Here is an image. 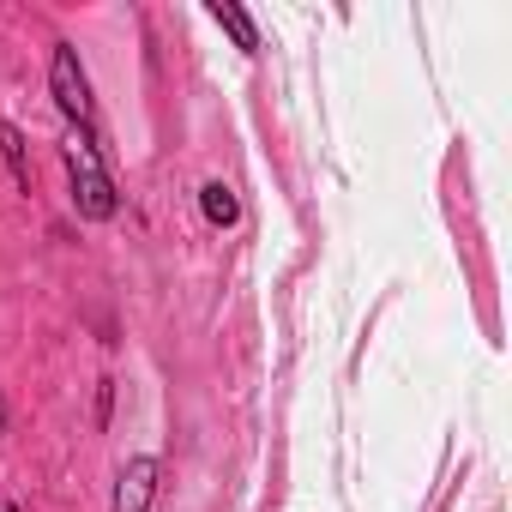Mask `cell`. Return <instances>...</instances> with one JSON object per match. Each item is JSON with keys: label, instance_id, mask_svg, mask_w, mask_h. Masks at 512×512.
Segmentation results:
<instances>
[{"label": "cell", "instance_id": "cell-1", "mask_svg": "<svg viewBox=\"0 0 512 512\" xmlns=\"http://www.w3.org/2000/svg\"><path fill=\"white\" fill-rule=\"evenodd\" d=\"M67 169H73V199H79V211H85V217H109V211H115V181H109V169H103V157H97V145H91L85 133L67 139Z\"/></svg>", "mask_w": 512, "mask_h": 512}, {"label": "cell", "instance_id": "cell-2", "mask_svg": "<svg viewBox=\"0 0 512 512\" xmlns=\"http://www.w3.org/2000/svg\"><path fill=\"white\" fill-rule=\"evenodd\" d=\"M55 97L73 121H91V97H85V73H79V55L73 49H55Z\"/></svg>", "mask_w": 512, "mask_h": 512}, {"label": "cell", "instance_id": "cell-3", "mask_svg": "<svg viewBox=\"0 0 512 512\" xmlns=\"http://www.w3.org/2000/svg\"><path fill=\"white\" fill-rule=\"evenodd\" d=\"M151 494H157V464L133 458L121 470V488H115V512H151Z\"/></svg>", "mask_w": 512, "mask_h": 512}, {"label": "cell", "instance_id": "cell-4", "mask_svg": "<svg viewBox=\"0 0 512 512\" xmlns=\"http://www.w3.org/2000/svg\"><path fill=\"white\" fill-rule=\"evenodd\" d=\"M0 151H7V163H13V175H19V187H31V163H25V145H19V133L0 121Z\"/></svg>", "mask_w": 512, "mask_h": 512}, {"label": "cell", "instance_id": "cell-5", "mask_svg": "<svg viewBox=\"0 0 512 512\" xmlns=\"http://www.w3.org/2000/svg\"><path fill=\"white\" fill-rule=\"evenodd\" d=\"M205 217H211V223H235V193L211 181V187H205Z\"/></svg>", "mask_w": 512, "mask_h": 512}, {"label": "cell", "instance_id": "cell-6", "mask_svg": "<svg viewBox=\"0 0 512 512\" xmlns=\"http://www.w3.org/2000/svg\"><path fill=\"white\" fill-rule=\"evenodd\" d=\"M217 25H229V31L241 37V49H253V25H247V19H241L235 7H217Z\"/></svg>", "mask_w": 512, "mask_h": 512}, {"label": "cell", "instance_id": "cell-7", "mask_svg": "<svg viewBox=\"0 0 512 512\" xmlns=\"http://www.w3.org/2000/svg\"><path fill=\"white\" fill-rule=\"evenodd\" d=\"M0 512H13V506H0Z\"/></svg>", "mask_w": 512, "mask_h": 512}]
</instances>
